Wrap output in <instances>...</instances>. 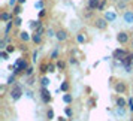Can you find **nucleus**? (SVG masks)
Listing matches in <instances>:
<instances>
[{
    "label": "nucleus",
    "instance_id": "4",
    "mask_svg": "<svg viewBox=\"0 0 133 121\" xmlns=\"http://www.w3.org/2000/svg\"><path fill=\"white\" fill-rule=\"evenodd\" d=\"M41 99H42V102L45 103V105H48V103L51 102L52 96H51V93H49L48 88H45V87H41Z\"/></svg>",
    "mask_w": 133,
    "mask_h": 121
},
{
    "label": "nucleus",
    "instance_id": "3",
    "mask_svg": "<svg viewBox=\"0 0 133 121\" xmlns=\"http://www.w3.org/2000/svg\"><path fill=\"white\" fill-rule=\"evenodd\" d=\"M127 54H129V52H127L126 49L118 48V49H115L114 52H112V57H114L115 60H118L120 63H123V60H124V58L127 57Z\"/></svg>",
    "mask_w": 133,
    "mask_h": 121
},
{
    "label": "nucleus",
    "instance_id": "16",
    "mask_svg": "<svg viewBox=\"0 0 133 121\" xmlns=\"http://www.w3.org/2000/svg\"><path fill=\"white\" fill-rule=\"evenodd\" d=\"M63 102L66 103V105H72L73 103V96L72 94H69V93L63 94Z\"/></svg>",
    "mask_w": 133,
    "mask_h": 121
},
{
    "label": "nucleus",
    "instance_id": "31",
    "mask_svg": "<svg viewBox=\"0 0 133 121\" xmlns=\"http://www.w3.org/2000/svg\"><path fill=\"white\" fill-rule=\"evenodd\" d=\"M46 72H48V63H42V64H41V73L45 75Z\"/></svg>",
    "mask_w": 133,
    "mask_h": 121
},
{
    "label": "nucleus",
    "instance_id": "41",
    "mask_svg": "<svg viewBox=\"0 0 133 121\" xmlns=\"http://www.w3.org/2000/svg\"><path fill=\"white\" fill-rule=\"evenodd\" d=\"M17 3H18V0H9V6H15V5H17Z\"/></svg>",
    "mask_w": 133,
    "mask_h": 121
},
{
    "label": "nucleus",
    "instance_id": "17",
    "mask_svg": "<svg viewBox=\"0 0 133 121\" xmlns=\"http://www.w3.org/2000/svg\"><path fill=\"white\" fill-rule=\"evenodd\" d=\"M49 84H51V81H49V78H48V76H45V75H43L42 78H41V87H45V88H48V87H49Z\"/></svg>",
    "mask_w": 133,
    "mask_h": 121
},
{
    "label": "nucleus",
    "instance_id": "39",
    "mask_svg": "<svg viewBox=\"0 0 133 121\" xmlns=\"http://www.w3.org/2000/svg\"><path fill=\"white\" fill-rule=\"evenodd\" d=\"M88 106H90V108H94V106H96V100H94L93 97L88 100Z\"/></svg>",
    "mask_w": 133,
    "mask_h": 121
},
{
    "label": "nucleus",
    "instance_id": "14",
    "mask_svg": "<svg viewBox=\"0 0 133 121\" xmlns=\"http://www.w3.org/2000/svg\"><path fill=\"white\" fill-rule=\"evenodd\" d=\"M31 42L36 43V45H41V43H42V35L37 33V31H33V35H31Z\"/></svg>",
    "mask_w": 133,
    "mask_h": 121
},
{
    "label": "nucleus",
    "instance_id": "25",
    "mask_svg": "<svg viewBox=\"0 0 133 121\" xmlns=\"http://www.w3.org/2000/svg\"><path fill=\"white\" fill-rule=\"evenodd\" d=\"M33 73H35V67L29 66V67H27V70L24 72V76H25V78H30V76H33Z\"/></svg>",
    "mask_w": 133,
    "mask_h": 121
},
{
    "label": "nucleus",
    "instance_id": "7",
    "mask_svg": "<svg viewBox=\"0 0 133 121\" xmlns=\"http://www.w3.org/2000/svg\"><path fill=\"white\" fill-rule=\"evenodd\" d=\"M108 24H109V23L105 18H97L96 21H94V27L99 29V30H105V29L108 27Z\"/></svg>",
    "mask_w": 133,
    "mask_h": 121
},
{
    "label": "nucleus",
    "instance_id": "19",
    "mask_svg": "<svg viewBox=\"0 0 133 121\" xmlns=\"http://www.w3.org/2000/svg\"><path fill=\"white\" fill-rule=\"evenodd\" d=\"M41 25H42V21H41V19H37V21H30V29H31L33 31L37 30Z\"/></svg>",
    "mask_w": 133,
    "mask_h": 121
},
{
    "label": "nucleus",
    "instance_id": "34",
    "mask_svg": "<svg viewBox=\"0 0 133 121\" xmlns=\"http://www.w3.org/2000/svg\"><path fill=\"white\" fill-rule=\"evenodd\" d=\"M14 24L17 25V27H19V25L23 24V18H21V17H15V18H14Z\"/></svg>",
    "mask_w": 133,
    "mask_h": 121
},
{
    "label": "nucleus",
    "instance_id": "2",
    "mask_svg": "<svg viewBox=\"0 0 133 121\" xmlns=\"http://www.w3.org/2000/svg\"><path fill=\"white\" fill-rule=\"evenodd\" d=\"M11 99H12L14 102H18L19 99L23 97V94H24V91H23V87L18 84H14L12 85V88H11Z\"/></svg>",
    "mask_w": 133,
    "mask_h": 121
},
{
    "label": "nucleus",
    "instance_id": "36",
    "mask_svg": "<svg viewBox=\"0 0 133 121\" xmlns=\"http://www.w3.org/2000/svg\"><path fill=\"white\" fill-rule=\"evenodd\" d=\"M37 57H39V52H37L36 49H35V51H33V52H31V61H33V63H36Z\"/></svg>",
    "mask_w": 133,
    "mask_h": 121
},
{
    "label": "nucleus",
    "instance_id": "18",
    "mask_svg": "<svg viewBox=\"0 0 133 121\" xmlns=\"http://www.w3.org/2000/svg\"><path fill=\"white\" fill-rule=\"evenodd\" d=\"M58 54H60V46H55V49L51 52V57H49V58H51V61L57 60V58H58Z\"/></svg>",
    "mask_w": 133,
    "mask_h": 121
},
{
    "label": "nucleus",
    "instance_id": "11",
    "mask_svg": "<svg viewBox=\"0 0 133 121\" xmlns=\"http://www.w3.org/2000/svg\"><path fill=\"white\" fill-rule=\"evenodd\" d=\"M115 106L117 108H127V100L123 96H118L115 99Z\"/></svg>",
    "mask_w": 133,
    "mask_h": 121
},
{
    "label": "nucleus",
    "instance_id": "42",
    "mask_svg": "<svg viewBox=\"0 0 133 121\" xmlns=\"http://www.w3.org/2000/svg\"><path fill=\"white\" fill-rule=\"evenodd\" d=\"M118 8H120V9H124V8H126V2H120V3H118Z\"/></svg>",
    "mask_w": 133,
    "mask_h": 121
},
{
    "label": "nucleus",
    "instance_id": "30",
    "mask_svg": "<svg viewBox=\"0 0 133 121\" xmlns=\"http://www.w3.org/2000/svg\"><path fill=\"white\" fill-rule=\"evenodd\" d=\"M127 109L133 114V97H129L127 99Z\"/></svg>",
    "mask_w": 133,
    "mask_h": 121
},
{
    "label": "nucleus",
    "instance_id": "35",
    "mask_svg": "<svg viewBox=\"0 0 133 121\" xmlns=\"http://www.w3.org/2000/svg\"><path fill=\"white\" fill-rule=\"evenodd\" d=\"M8 57H9V52H6L5 49H2V51H0V58H2V60H8Z\"/></svg>",
    "mask_w": 133,
    "mask_h": 121
},
{
    "label": "nucleus",
    "instance_id": "9",
    "mask_svg": "<svg viewBox=\"0 0 133 121\" xmlns=\"http://www.w3.org/2000/svg\"><path fill=\"white\" fill-rule=\"evenodd\" d=\"M117 41H118V43H121V45L127 43L129 42V33H127V31H120V33L117 35Z\"/></svg>",
    "mask_w": 133,
    "mask_h": 121
},
{
    "label": "nucleus",
    "instance_id": "40",
    "mask_svg": "<svg viewBox=\"0 0 133 121\" xmlns=\"http://www.w3.org/2000/svg\"><path fill=\"white\" fill-rule=\"evenodd\" d=\"M69 63H70V64H73V66H76V64H78V60H76L75 57H72V58L69 60Z\"/></svg>",
    "mask_w": 133,
    "mask_h": 121
},
{
    "label": "nucleus",
    "instance_id": "26",
    "mask_svg": "<svg viewBox=\"0 0 133 121\" xmlns=\"http://www.w3.org/2000/svg\"><path fill=\"white\" fill-rule=\"evenodd\" d=\"M76 42H78L79 45L85 43V36H84V33H78V35H76Z\"/></svg>",
    "mask_w": 133,
    "mask_h": 121
},
{
    "label": "nucleus",
    "instance_id": "46",
    "mask_svg": "<svg viewBox=\"0 0 133 121\" xmlns=\"http://www.w3.org/2000/svg\"><path fill=\"white\" fill-rule=\"evenodd\" d=\"M21 51H27V46H25L24 42H23V45H21Z\"/></svg>",
    "mask_w": 133,
    "mask_h": 121
},
{
    "label": "nucleus",
    "instance_id": "5",
    "mask_svg": "<svg viewBox=\"0 0 133 121\" xmlns=\"http://www.w3.org/2000/svg\"><path fill=\"white\" fill-rule=\"evenodd\" d=\"M114 91L117 93V94H124L127 91V85L124 81H118V82H115L114 85Z\"/></svg>",
    "mask_w": 133,
    "mask_h": 121
},
{
    "label": "nucleus",
    "instance_id": "29",
    "mask_svg": "<svg viewBox=\"0 0 133 121\" xmlns=\"http://www.w3.org/2000/svg\"><path fill=\"white\" fill-rule=\"evenodd\" d=\"M48 72L49 73L57 72V64H55V63H48Z\"/></svg>",
    "mask_w": 133,
    "mask_h": 121
},
{
    "label": "nucleus",
    "instance_id": "32",
    "mask_svg": "<svg viewBox=\"0 0 133 121\" xmlns=\"http://www.w3.org/2000/svg\"><path fill=\"white\" fill-rule=\"evenodd\" d=\"M55 33H57V31H54V29H51V27L46 29V36L48 37H55Z\"/></svg>",
    "mask_w": 133,
    "mask_h": 121
},
{
    "label": "nucleus",
    "instance_id": "45",
    "mask_svg": "<svg viewBox=\"0 0 133 121\" xmlns=\"http://www.w3.org/2000/svg\"><path fill=\"white\" fill-rule=\"evenodd\" d=\"M25 94H27V97H30V99H33V93H31V91H27Z\"/></svg>",
    "mask_w": 133,
    "mask_h": 121
},
{
    "label": "nucleus",
    "instance_id": "22",
    "mask_svg": "<svg viewBox=\"0 0 133 121\" xmlns=\"http://www.w3.org/2000/svg\"><path fill=\"white\" fill-rule=\"evenodd\" d=\"M21 11H23L21 5H15V6H14V11H12L14 17H19V15H21Z\"/></svg>",
    "mask_w": 133,
    "mask_h": 121
},
{
    "label": "nucleus",
    "instance_id": "48",
    "mask_svg": "<svg viewBox=\"0 0 133 121\" xmlns=\"http://www.w3.org/2000/svg\"><path fill=\"white\" fill-rule=\"evenodd\" d=\"M123 2H126V3H127V2H130V0H123Z\"/></svg>",
    "mask_w": 133,
    "mask_h": 121
},
{
    "label": "nucleus",
    "instance_id": "20",
    "mask_svg": "<svg viewBox=\"0 0 133 121\" xmlns=\"http://www.w3.org/2000/svg\"><path fill=\"white\" fill-rule=\"evenodd\" d=\"M54 118H55L54 109H52V108H48V111H46V120H48V121H52Z\"/></svg>",
    "mask_w": 133,
    "mask_h": 121
},
{
    "label": "nucleus",
    "instance_id": "33",
    "mask_svg": "<svg viewBox=\"0 0 133 121\" xmlns=\"http://www.w3.org/2000/svg\"><path fill=\"white\" fill-rule=\"evenodd\" d=\"M5 51H6V52H9V54H12L14 51H15V45H12V43H9V45H8L6 48H5Z\"/></svg>",
    "mask_w": 133,
    "mask_h": 121
},
{
    "label": "nucleus",
    "instance_id": "47",
    "mask_svg": "<svg viewBox=\"0 0 133 121\" xmlns=\"http://www.w3.org/2000/svg\"><path fill=\"white\" fill-rule=\"evenodd\" d=\"M25 3V0H18V5H24Z\"/></svg>",
    "mask_w": 133,
    "mask_h": 121
},
{
    "label": "nucleus",
    "instance_id": "13",
    "mask_svg": "<svg viewBox=\"0 0 133 121\" xmlns=\"http://www.w3.org/2000/svg\"><path fill=\"white\" fill-rule=\"evenodd\" d=\"M11 19H14V14H9V12H2L0 14V21L2 23H8V21H11Z\"/></svg>",
    "mask_w": 133,
    "mask_h": 121
},
{
    "label": "nucleus",
    "instance_id": "23",
    "mask_svg": "<svg viewBox=\"0 0 133 121\" xmlns=\"http://www.w3.org/2000/svg\"><path fill=\"white\" fill-rule=\"evenodd\" d=\"M55 64H57V69H58L60 72H63V70L66 69V63H64L63 60H57L55 61Z\"/></svg>",
    "mask_w": 133,
    "mask_h": 121
},
{
    "label": "nucleus",
    "instance_id": "27",
    "mask_svg": "<svg viewBox=\"0 0 133 121\" xmlns=\"http://www.w3.org/2000/svg\"><path fill=\"white\" fill-rule=\"evenodd\" d=\"M60 91H63V93H67V91H69V82H67V81H63V82H61Z\"/></svg>",
    "mask_w": 133,
    "mask_h": 121
},
{
    "label": "nucleus",
    "instance_id": "8",
    "mask_svg": "<svg viewBox=\"0 0 133 121\" xmlns=\"http://www.w3.org/2000/svg\"><path fill=\"white\" fill-rule=\"evenodd\" d=\"M55 37H57V41H58V42H66L67 37H69V35H67V31H66V30L60 29V30L55 33Z\"/></svg>",
    "mask_w": 133,
    "mask_h": 121
},
{
    "label": "nucleus",
    "instance_id": "15",
    "mask_svg": "<svg viewBox=\"0 0 133 121\" xmlns=\"http://www.w3.org/2000/svg\"><path fill=\"white\" fill-rule=\"evenodd\" d=\"M88 8L91 11H97L100 8V0H88Z\"/></svg>",
    "mask_w": 133,
    "mask_h": 121
},
{
    "label": "nucleus",
    "instance_id": "37",
    "mask_svg": "<svg viewBox=\"0 0 133 121\" xmlns=\"http://www.w3.org/2000/svg\"><path fill=\"white\" fill-rule=\"evenodd\" d=\"M117 114L123 117V115L126 114V108H117Z\"/></svg>",
    "mask_w": 133,
    "mask_h": 121
},
{
    "label": "nucleus",
    "instance_id": "10",
    "mask_svg": "<svg viewBox=\"0 0 133 121\" xmlns=\"http://www.w3.org/2000/svg\"><path fill=\"white\" fill-rule=\"evenodd\" d=\"M103 18L106 19L108 23H114V21H117V14H115L114 11H105Z\"/></svg>",
    "mask_w": 133,
    "mask_h": 121
},
{
    "label": "nucleus",
    "instance_id": "24",
    "mask_svg": "<svg viewBox=\"0 0 133 121\" xmlns=\"http://www.w3.org/2000/svg\"><path fill=\"white\" fill-rule=\"evenodd\" d=\"M43 8H45V2H43V0H36V2H35V9L41 11Z\"/></svg>",
    "mask_w": 133,
    "mask_h": 121
},
{
    "label": "nucleus",
    "instance_id": "43",
    "mask_svg": "<svg viewBox=\"0 0 133 121\" xmlns=\"http://www.w3.org/2000/svg\"><path fill=\"white\" fill-rule=\"evenodd\" d=\"M27 84H29V85H33V84H35V79H33V76H30V78H29V82H27Z\"/></svg>",
    "mask_w": 133,
    "mask_h": 121
},
{
    "label": "nucleus",
    "instance_id": "44",
    "mask_svg": "<svg viewBox=\"0 0 133 121\" xmlns=\"http://www.w3.org/2000/svg\"><path fill=\"white\" fill-rule=\"evenodd\" d=\"M69 118L67 117H58V121H67Z\"/></svg>",
    "mask_w": 133,
    "mask_h": 121
},
{
    "label": "nucleus",
    "instance_id": "28",
    "mask_svg": "<svg viewBox=\"0 0 133 121\" xmlns=\"http://www.w3.org/2000/svg\"><path fill=\"white\" fill-rule=\"evenodd\" d=\"M8 85H14V84H17V75H11L9 78H8V82H6Z\"/></svg>",
    "mask_w": 133,
    "mask_h": 121
},
{
    "label": "nucleus",
    "instance_id": "6",
    "mask_svg": "<svg viewBox=\"0 0 133 121\" xmlns=\"http://www.w3.org/2000/svg\"><path fill=\"white\" fill-rule=\"evenodd\" d=\"M123 19L127 25H133V11L132 9H126L124 11V15H123Z\"/></svg>",
    "mask_w": 133,
    "mask_h": 121
},
{
    "label": "nucleus",
    "instance_id": "1",
    "mask_svg": "<svg viewBox=\"0 0 133 121\" xmlns=\"http://www.w3.org/2000/svg\"><path fill=\"white\" fill-rule=\"evenodd\" d=\"M29 66H30V64H29V61L25 60V58H18V60L12 64V73L14 75H21V73H24L25 70H27Z\"/></svg>",
    "mask_w": 133,
    "mask_h": 121
},
{
    "label": "nucleus",
    "instance_id": "12",
    "mask_svg": "<svg viewBox=\"0 0 133 121\" xmlns=\"http://www.w3.org/2000/svg\"><path fill=\"white\" fill-rule=\"evenodd\" d=\"M19 39H21V42H24V43H27L29 41H31V35L29 33V31H25V30H23V31H19Z\"/></svg>",
    "mask_w": 133,
    "mask_h": 121
},
{
    "label": "nucleus",
    "instance_id": "21",
    "mask_svg": "<svg viewBox=\"0 0 133 121\" xmlns=\"http://www.w3.org/2000/svg\"><path fill=\"white\" fill-rule=\"evenodd\" d=\"M64 115H66L69 120H72L73 118V109L70 108V106H66V108H64Z\"/></svg>",
    "mask_w": 133,
    "mask_h": 121
},
{
    "label": "nucleus",
    "instance_id": "38",
    "mask_svg": "<svg viewBox=\"0 0 133 121\" xmlns=\"http://www.w3.org/2000/svg\"><path fill=\"white\" fill-rule=\"evenodd\" d=\"M45 15H46V9L43 8V9H41V11H39V18H43Z\"/></svg>",
    "mask_w": 133,
    "mask_h": 121
}]
</instances>
